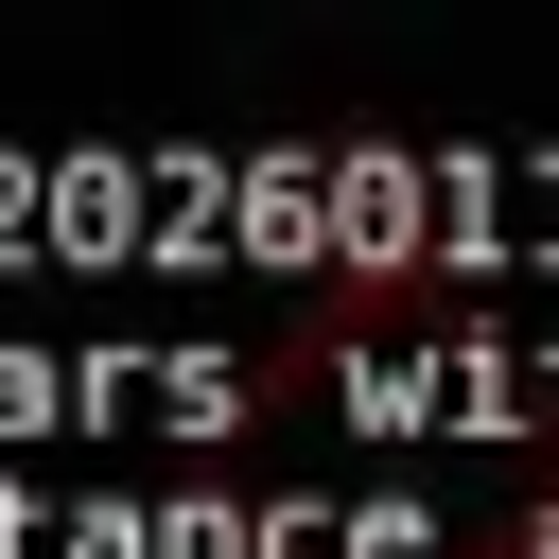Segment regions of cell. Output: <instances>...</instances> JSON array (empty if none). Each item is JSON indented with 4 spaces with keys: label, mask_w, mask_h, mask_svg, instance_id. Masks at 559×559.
<instances>
[{
    "label": "cell",
    "mask_w": 559,
    "mask_h": 559,
    "mask_svg": "<svg viewBox=\"0 0 559 559\" xmlns=\"http://www.w3.org/2000/svg\"><path fill=\"white\" fill-rule=\"evenodd\" d=\"M524 559H559V507H542V524H524Z\"/></svg>",
    "instance_id": "6da1fadb"
}]
</instances>
